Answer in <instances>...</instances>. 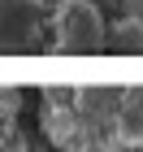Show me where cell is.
I'll use <instances>...</instances> for the list:
<instances>
[{
    "label": "cell",
    "instance_id": "1",
    "mask_svg": "<svg viewBox=\"0 0 143 152\" xmlns=\"http://www.w3.org/2000/svg\"><path fill=\"white\" fill-rule=\"evenodd\" d=\"M44 126L65 152H143V87L44 91Z\"/></svg>",
    "mask_w": 143,
    "mask_h": 152
},
{
    "label": "cell",
    "instance_id": "2",
    "mask_svg": "<svg viewBox=\"0 0 143 152\" xmlns=\"http://www.w3.org/2000/svg\"><path fill=\"white\" fill-rule=\"evenodd\" d=\"M52 48L57 52H95V48L108 44V26H104V13L95 9V0H61L52 18Z\"/></svg>",
    "mask_w": 143,
    "mask_h": 152
},
{
    "label": "cell",
    "instance_id": "3",
    "mask_svg": "<svg viewBox=\"0 0 143 152\" xmlns=\"http://www.w3.org/2000/svg\"><path fill=\"white\" fill-rule=\"evenodd\" d=\"M48 13L39 0H0V48H39Z\"/></svg>",
    "mask_w": 143,
    "mask_h": 152
},
{
    "label": "cell",
    "instance_id": "4",
    "mask_svg": "<svg viewBox=\"0 0 143 152\" xmlns=\"http://www.w3.org/2000/svg\"><path fill=\"white\" fill-rule=\"evenodd\" d=\"M108 44H113V48H143V22H121V26H113Z\"/></svg>",
    "mask_w": 143,
    "mask_h": 152
}]
</instances>
